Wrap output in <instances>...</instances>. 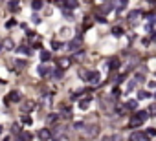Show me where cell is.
<instances>
[{
	"label": "cell",
	"mask_w": 156,
	"mask_h": 141,
	"mask_svg": "<svg viewBox=\"0 0 156 141\" xmlns=\"http://www.w3.org/2000/svg\"><path fill=\"white\" fill-rule=\"evenodd\" d=\"M37 74H39L40 77H46L48 74H52V70H50L48 66H44V64H40V66L37 68Z\"/></svg>",
	"instance_id": "4"
},
{
	"label": "cell",
	"mask_w": 156,
	"mask_h": 141,
	"mask_svg": "<svg viewBox=\"0 0 156 141\" xmlns=\"http://www.w3.org/2000/svg\"><path fill=\"white\" fill-rule=\"evenodd\" d=\"M125 108H127V110H136V108H138V101H136V99H130V101H127Z\"/></svg>",
	"instance_id": "7"
},
{
	"label": "cell",
	"mask_w": 156,
	"mask_h": 141,
	"mask_svg": "<svg viewBox=\"0 0 156 141\" xmlns=\"http://www.w3.org/2000/svg\"><path fill=\"white\" fill-rule=\"evenodd\" d=\"M145 97H149V93H147L145 90H142V92L138 93V99H145Z\"/></svg>",
	"instance_id": "27"
},
{
	"label": "cell",
	"mask_w": 156,
	"mask_h": 141,
	"mask_svg": "<svg viewBox=\"0 0 156 141\" xmlns=\"http://www.w3.org/2000/svg\"><path fill=\"white\" fill-rule=\"evenodd\" d=\"M62 13H64V17H66V18H74V15H72V11H70V9H64Z\"/></svg>",
	"instance_id": "28"
},
{
	"label": "cell",
	"mask_w": 156,
	"mask_h": 141,
	"mask_svg": "<svg viewBox=\"0 0 156 141\" xmlns=\"http://www.w3.org/2000/svg\"><path fill=\"white\" fill-rule=\"evenodd\" d=\"M88 106H90V99H81V101H79V108H81V110H86Z\"/></svg>",
	"instance_id": "14"
},
{
	"label": "cell",
	"mask_w": 156,
	"mask_h": 141,
	"mask_svg": "<svg viewBox=\"0 0 156 141\" xmlns=\"http://www.w3.org/2000/svg\"><path fill=\"white\" fill-rule=\"evenodd\" d=\"M70 62H72L70 59H59V68H61V70L68 68V66H70Z\"/></svg>",
	"instance_id": "12"
},
{
	"label": "cell",
	"mask_w": 156,
	"mask_h": 141,
	"mask_svg": "<svg viewBox=\"0 0 156 141\" xmlns=\"http://www.w3.org/2000/svg\"><path fill=\"white\" fill-rule=\"evenodd\" d=\"M2 48H4V46H2V42H0V52H2Z\"/></svg>",
	"instance_id": "36"
},
{
	"label": "cell",
	"mask_w": 156,
	"mask_h": 141,
	"mask_svg": "<svg viewBox=\"0 0 156 141\" xmlns=\"http://www.w3.org/2000/svg\"><path fill=\"white\" fill-rule=\"evenodd\" d=\"M84 2H92V0H84Z\"/></svg>",
	"instance_id": "37"
},
{
	"label": "cell",
	"mask_w": 156,
	"mask_h": 141,
	"mask_svg": "<svg viewBox=\"0 0 156 141\" xmlns=\"http://www.w3.org/2000/svg\"><path fill=\"white\" fill-rule=\"evenodd\" d=\"M147 2H149V4H154V2H156V0H147Z\"/></svg>",
	"instance_id": "35"
},
{
	"label": "cell",
	"mask_w": 156,
	"mask_h": 141,
	"mask_svg": "<svg viewBox=\"0 0 156 141\" xmlns=\"http://www.w3.org/2000/svg\"><path fill=\"white\" fill-rule=\"evenodd\" d=\"M118 66H119V59H112V61L108 62V68H110V70H116Z\"/></svg>",
	"instance_id": "19"
},
{
	"label": "cell",
	"mask_w": 156,
	"mask_h": 141,
	"mask_svg": "<svg viewBox=\"0 0 156 141\" xmlns=\"http://www.w3.org/2000/svg\"><path fill=\"white\" fill-rule=\"evenodd\" d=\"M52 77H55V79H61V77H62V70H61V68H57V70H52Z\"/></svg>",
	"instance_id": "18"
},
{
	"label": "cell",
	"mask_w": 156,
	"mask_h": 141,
	"mask_svg": "<svg viewBox=\"0 0 156 141\" xmlns=\"http://www.w3.org/2000/svg\"><path fill=\"white\" fill-rule=\"evenodd\" d=\"M8 8H9L11 11H17V9H18V0H9Z\"/></svg>",
	"instance_id": "15"
},
{
	"label": "cell",
	"mask_w": 156,
	"mask_h": 141,
	"mask_svg": "<svg viewBox=\"0 0 156 141\" xmlns=\"http://www.w3.org/2000/svg\"><path fill=\"white\" fill-rule=\"evenodd\" d=\"M130 141H149V136L145 132H134L130 136Z\"/></svg>",
	"instance_id": "2"
},
{
	"label": "cell",
	"mask_w": 156,
	"mask_h": 141,
	"mask_svg": "<svg viewBox=\"0 0 156 141\" xmlns=\"http://www.w3.org/2000/svg\"><path fill=\"white\" fill-rule=\"evenodd\" d=\"M4 44H6V48H9V50L13 48V40H11V39H9V40H6Z\"/></svg>",
	"instance_id": "31"
},
{
	"label": "cell",
	"mask_w": 156,
	"mask_h": 141,
	"mask_svg": "<svg viewBox=\"0 0 156 141\" xmlns=\"http://www.w3.org/2000/svg\"><path fill=\"white\" fill-rule=\"evenodd\" d=\"M13 134H18V136L22 134V132H20V127H18V125H13Z\"/></svg>",
	"instance_id": "29"
},
{
	"label": "cell",
	"mask_w": 156,
	"mask_h": 141,
	"mask_svg": "<svg viewBox=\"0 0 156 141\" xmlns=\"http://www.w3.org/2000/svg\"><path fill=\"white\" fill-rule=\"evenodd\" d=\"M134 86H136V83H134V81H130V83H129V88H127V90H132Z\"/></svg>",
	"instance_id": "33"
},
{
	"label": "cell",
	"mask_w": 156,
	"mask_h": 141,
	"mask_svg": "<svg viewBox=\"0 0 156 141\" xmlns=\"http://www.w3.org/2000/svg\"><path fill=\"white\" fill-rule=\"evenodd\" d=\"M151 40H156V31H152V35H151Z\"/></svg>",
	"instance_id": "34"
},
{
	"label": "cell",
	"mask_w": 156,
	"mask_h": 141,
	"mask_svg": "<svg viewBox=\"0 0 156 141\" xmlns=\"http://www.w3.org/2000/svg\"><path fill=\"white\" fill-rule=\"evenodd\" d=\"M99 79H101L99 72H90V77H88V81H90V83H99Z\"/></svg>",
	"instance_id": "9"
},
{
	"label": "cell",
	"mask_w": 156,
	"mask_h": 141,
	"mask_svg": "<svg viewBox=\"0 0 156 141\" xmlns=\"http://www.w3.org/2000/svg\"><path fill=\"white\" fill-rule=\"evenodd\" d=\"M4 101H6V105H11V103H20L22 101V93L18 92V90H11L8 96L4 97Z\"/></svg>",
	"instance_id": "1"
},
{
	"label": "cell",
	"mask_w": 156,
	"mask_h": 141,
	"mask_svg": "<svg viewBox=\"0 0 156 141\" xmlns=\"http://www.w3.org/2000/svg\"><path fill=\"white\" fill-rule=\"evenodd\" d=\"M57 119H59V114H50L48 115V123L52 125V123H57Z\"/></svg>",
	"instance_id": "22"
},
{
	"label": "cell",
	"mask_w": 156,
	"mask_h": 141,
	"mask_svg": "<svg viewBox=\"0 0 156 141\" xmlns=\"http://www.w3.org/2000/svg\"><path fill=\"white\" fill-rule=\"evenodd\" d=\"M145 134H147L149 137H154V136H156V128H147V130H145Z\"/></svg>",
	"instance_id": "25"
},
{
	"label": "cell",
	"mask_w": 156,
	"mask_h": 141,
	"mask_svg": "<svg viewBox=\"0 0 156 141\" xmlns=\"http://www.w3.org/2000/svg\"><path fill=\"white\" fill-rule=\"evenodd\" d=\"M18 52H20V53H26V55H30V53H31V50H30V48H26V46H20Z\"/></svg>",
	"instance_id": "24"
},
{
	"label": "cell",
	"mask_w": 156,
	"mask_h": 141,
	"mask_svg": "<svg viewBox=\"0 0 156 141\" xmlns=\"http://www.w3.org/2000/svg\"><path fill=\"white\" fill-rule=\"evenodd\" d=\"M50 59H52L50 52H42V53H40V61H42V62H48Z\"/></svg>",
	"instance_id": "17"
},
{
	"label": "cell",
	"mask_w": 156,
	"mask_h": 141,
	"mask_svg": "<svg viewBox=\"0 0 156 141\" xmlns=\"http://www.w3.org/2000/svg\"><path fill=\"white\" fill-rule=\"evenodd\" d=\"M79 48H81V40H79V39H74V40L68 44V50H70V52H77Z\"/></svg>",
	"instance_id": "5"
},
{
	"label": "cell",
	"mask_w": 156,
	"mask_h": 141,
	"mask_svg": "<svg viewBox=\"0 0 156 141\" xmlns=\"http://www.w3.org/2000/svg\"><path fill=\"white\" fill-rule=\"evenodd\" d=\"M96 130H97V127H96V125H92V127H86V136H90V137H92V136L96 134Z\"/></svg>",
	"instance_id": "20"
},
{
	"label": "cell",
	"mask_w": 156,
	"mask_h": 141,
	"mask_svg": "<svg viewBox=\"0 0 156 141\" xmlns=\"http://www.w3.org/2000/svg\"><path fill=\"white\" fill-rule=\"evenodd\" d=\"M140 15H142V11H140V9H136V11H130L129 20H130V22H134V20H138V18H140Z\"/></svg>",
	"instance_id": "10"
},
{
	"label": "cell",
	"mask_w": 156,
	"mask_h": 141,
	"mask_svg": "<svg viewBox=\"0 0 156 141\" xmlns=\"http://www.w3.org/2000/svg\"><path fill=\"white\" fill-rule=\"evenodd\" d=\"M112 35H114V37H121V35H123V30H121L119 26H116V28H112Z\"/></svg>",
	"instance_id": "23"
},
{
	"label": "cell",
	"mask_w": 156,
	"mask_h": 141,
	"mask_svg": "<svg viewBox=\"0 0 156 141\" xmlns=\"http://www.w3.org/2000/svg\"><path fill=\"white\" fill-rule=\"evenodd\" d=\"M42 4H44L42 0H33V2H31V8L37 11V9H40V8H42Z\"/></svg>",
	"instance_id": "21"
},
{
	"label": "cell",
	"mask_w": 156,
	"mask_h": 141,
	"mask_svg": "<svg viewBox=\"0 0 156 141\" xmlns=\"http://www.w3.org/2000/svg\"><path fill=\"white\" fill-rule=\"evenodd\" d=\"M77 4H79L77 0H66V2H64V6L68 8V9H75V8H77Z\"/></svg>",
	"instance_id": "13"
},
{
	"label": "cell",
	"mask_w": 156,
	"mask_h": 141,
	"mask_svg": "<svg viewBox=\"0 0 156 141\" xmlns=\"http://www.w3.org/2000/svg\"><path fill=\"white\" fill-rule=\"evenodd\" d=\"M147 18H149V22H147L149 26H154V24H156V13H149Z\"/></svg>",
	"instance_id": "16"
},
{
	"label": "cell",
	"mask_w": 156,
	"mask_h": 141,
	"mask_svg": "<svg viewBox=\"0 0 156 141\" xmlns=\"http://www.w3.org/2000/svg\"><path fill=\"white\" fill-rule=\"evenodd\" d=\"M33 139V136L30 134V132H22L20 136H18V141H31Z\"/></svg>",
	"instance_id": "11"
},
{
	"label": "cell",
	"mask_w": 156,
	"mask_h": 141,
	"mask_svg": "<svg viewBox=\"0 0 156 141\" xmlns=\"http://www.w3.org/2000/svg\"><path fill=\"white\" fill-rule=\"evenodd\" d=\"M4 141H9V139H8V137H6V139H4Z\"/></svg>",
	"instance_id": "38"
},
{
	"label": "cell",
	"mask_w": 156,
	"mask_h": 141,
	"mask_svg": "<svg viewBox=\"0 0 156 141\" xmlns=\"http://www.w3.org/2000/svg\"><path fill=\"white\" fill-rule=\"evenodd\" d=\"M0 130H2V127H0Z\"/></svg>",
	"instance_id": "39"
},
{
	"label": "cell",
	"mask_w": 156,
	"mask_h": 141,
	"mask_svg": "<svg viewBox=\"0 0 156 141\" xmlns=\"http://www.w3.org/2000/svg\"><path fill=\"white\" fill-rule=\"evenodd\" d=\"M154 97H156V93H154Z\"/></svg>",
	"instance_id": "40"
},
{
	"label": "cell",
	"mask_w": 156,
	"mask_h": 141,
	"mask_svg": "<svg viewBox=\"0 0 156 141\" xmlns=\"http://www.w3.org/2000/svg\"><path fill=\"white\" fill-rule=\"evenodd\" d=\"M127 6V0H119V9H123Z\"/></svg>",
	"instance_id": "32"
},
{
	"label": "cell",
	"mask_w": 156,
	"mask_h": 141,
	"mask_svg": "<svg viewBox=\"0 0 156 141\" xmlns=\"http://www.w3.org/2000/svg\"><path fill=\"white\" fill-rule=\"evenodd\" d=\"M22 123H26V125H31V119H30L28 115H24V117H22Z\"/></svg>",
	"instance_id": "30"
},
{
	"label": "cell",
	"mask_w": 156,
	"mask_h": 141,
	"mask_svg": "<svg viewBox=\"0 0 156 141\" xmlns=\"http://www.w3.org/2000/svg\"><path fill=\"white\" fill-rule=\"evenodd\" d=\"M35 108V103L33 101H26V103H22V112H31Z\"/></svg>",
	"instance_id": "6"
},
{
	"label": "cell",
	"mask_w": 156,
	"mask_h": 141,
	"mask_svg": "<svg viewBox=\"0 0 156 141\" xmlns=\"http://www.w3.org/2000/svg\"><path fill=\"white\" fill-rule=\"evenodd\" d=\"M37 136H39V139H40V141H48V139H52V137H53V136H52V132H50L48 128L39 130V134H37Z\"/></svg>",
	"instance_id": "3"
},
{
	"label": "cell",
	"mask_w": 156,
	"mask_h": 141,
	"mask_svg": "<svg viewBox=\"0 0 156 141\" xmlns=\"http://www.w3.org/2000/svg\"><path fill=\"white\" fill-rule=\"evenodd\" d=\"M52 48H53V50H61V48H62V44L57 42V40H53V42H52Z\"/></svg>",
	"instance_id": "26"
},
{
	"label": "cell",
	"mask_w": 156,
	"mask_h": 141,
	"mask_svg": "<svg viewBox=\"0 0 156 141\" xmlns=\"http://www.w3.org/2000/svg\"><path fill=\"white\" fill-rule=\"evenodd\" d=\"M134 117H138V119L145 121L147 117H149V112H147V110H140V112H136V114H134Z\"/></svg>",
	"instance_id": "8"
}]
</instances>
